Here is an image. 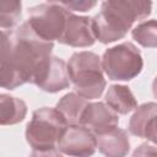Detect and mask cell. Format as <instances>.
Returning a JSON list of instances; mask_svg holds the SVG:
<instances>
[{
    "mask_svg": "<svg viewBox=\"0 0 157 157\" xmlns=\"http://www.w3.org/2000/svg\"><path fill=\"white\" fill-rule=\"evenodd\" d=\"M53 48L54 43L40 38L27 21L16 29L2 31L1 87L11 91L27 82L34 85L49 65Z\"/></svg>",
    "mask_w": 157,
    "mask_h": 157,
    "instance_id": "cell-1",
    "label": "cell"
},
{
    "mask_svg": "<svg viewBox=\"0 0 157 157\" xmlns=\"http://www.w3.org/2000/svg\"><path fill=\"white\" fill-rule=\"evenodd\" d=\"M151 1L108 0L101 5V11L92 17L96 39L103 44L123 39L134 22L150 16Z\"/></svg>",
    "mask_w": 157,
    "mask_h": 157,
    "instance_id": "cell-2",
    "label": "cell"
},
{
    "mask_svg": "<svg viewBox=\"0 0 157 157\" xmlns=\"http://www.w3.org/2000/svg\"><path fill=\"white\" fill-rule=\"evenodd\" d=\"M103 72L102 58L93 52H76L69 59V78L75 92L87 101L97 99L104 92L107 82Z\"/></svg>",
    "mask_w": 157,
    "mask_h": 157,
    "instance_id": "cell-3",
    "label": "cell"
},
{
    "mask_svg": "<svg viewBox=\"0 0 157 157\" xmlns=\"http://www.w3.org/2000/svg\"><path fill=\"white\" fill-rule=\"evenodd\" d=\"M67 123L56 108L43 107L33 112L26 126V141L33 150L58 148Z\"/></svg>",
    "mask_w": 157,
    "mask_h": 157,
    "instance_id": "cell-4",
    "label": "cell"
},
{
    "mask_svg": "<svg viewBox=\"0 0 157 157\" xmlns=\"http://www.w3.org/2000/svg\"><path fill=\"white\" fill-rule=\"evenodd\" d=\"M103 71L112 81H130L140 75L144 60L140 49L131 42L108 48L102 56Z\"/></svg>",
    "mask_w": 157,
    "mask_h": 157,
    "instance_id": "cell-5",
    "label": "cell"
},
{
    "mask_svg": "<svg viewBox=\"0 0 157 157\" xmlns=\"http://www.w3.org/2000/svg\"><path fill=\"white\" fill-rule=\"evenodd\" d=\"M71 11L66 10L59 1H48L32 6L28 10V25L44 40L53 42L64 36L67 18Z\"/></svg>",
    "mask_w": 157,
    "mask_h": 157,
    "instance_id": "cell-6",
    "label": "cell"
},
{
    "mask_svg": "<svg viewBox=\"0 0 157 157\" xmlns=\"http://www.w3.org/2000/svg\"><path fill=\"white\" fill-rule=\"evenodd\" d=\"M58 150L70 157H91L97 150V137L82 125H69L58 142Z\"/></svg>",
    "mask_w": 157,
    "mask_h": 157,
    "instance_id": "cell-7",
    "label": "cell"
},
{
    "mask_svg": "<svg viewBox=\"0 0 157 157\" xmlns=\"http://www.w3.org/2000/svg\"><path fill=\"white\" fill-rule=\"evenodd\" d=\"M119 117L104 102L88 103L81 119V125L97 136L118 128Z\"/></svg>",
    "mask_w": 157,
    "mask_h": 157,
    "instance_id": "cell-8",
    "label": "cell"
},
{
    "mask_svg": "<svg viewBox=\"0 0 157 157\" xmlns=\"http://www.w3.org/2000/svg\"><path fill=\"white\" fill-rule=\"evenodd\" d=\"M128 129L131 135L157 146V103L147 102L139 105L129 120Z\"/></svg>",
    "mask_w": 157,
    "mask_h": 157,
    "instance_id": "cell-9",
    "label": "cell"
},
{
    "mask_svg": "<svg viewBox=\"0 0 157 157\" xmlns=\"http://www.w3.org/2000/svg\"><path fill=\"white\" fill-rule=\"evenodd\" d=\"M96 36L93 32L92 18L87 16H77L71 12L67 18L64 36L59 43L74 48H85L93 45Z\"/></svg>",
    "mask_w": 157,
    "mask_h": 157,
    "instance_id": "cell-10",
    "label": "cell"
},
{
    "mask_svg": "<svg viewBox=\"0 0 157 157\" xmlns=\"http://www.w3.org/2000/svg\"><path fill=\"white\" fill-rule=\"evenodd\" d=\"M70 83L71 81L67 74V64L61 58L53 55L49 65L34 85L39 87L42 91L56 93L67 88Z\"/></svg>",
    "mask_w": 157,
    "mask_h": 157,
    "instance_id": "cell-11",
    "label": "cell"
},
{
    "mask_svg": "<svg viewBox=\"0 0 157 157\" xmlns=\"http://www.w3.org/2000/svg\"><path fill=\"white\" fill-rule=\"evenodd\" d=\"M97 147L104 157H126L130 151V141L124 129L115 128L97 136Z\"/></svg>",
    "mask_w": 157,
    "mask_h": 157,
    "instance_id": "cell-12",
    "label": "cell"
},
{
    "mask_svg": "<svg viewBox=\"0 0 157 157\" xmlns=\"http://www.w3.org/2000/svg\"><path fill=\"white\" fill-rule=\"evenodd\" d=\"M105 104L117 114L126 115L137 108V101L131 90L124 85H110L105 93Z\"/></svg>",
    "mask_w": 157,
    "mask_h": 157,
    "instance_id": "cell-13",
    "label": "cell"
},
{
    "mask_svg": "<svg viewBox=\"0 0 157 157\" xmlns=\"http://www.w3.org/2000/svg\"><path fill=\"white\" fill-rule=\"evenodd\" d=\"M88 103L87 99L78 96L76 92H69L58 101L56 109L65 118L67 125H81L82 114Z\"/></svg>",
    "mask_w": 157,
    "mask_h": 157,
    "instance_id": "cell-14",
    "label": "cell"
},
{
    "mask_svg": "<svg viewBox=\"0 0 157 157\" xmlns=\"http://www.w3.org/2000/svg\"><path fill=\"white\" fill-rule=\"evenodd\" d=\"M27 114V104L13 96L0 94V124L15 125L25 120Z\"/></svg>",
    "mask_w": 157,
    "mask_h": 157,
    "instance_id": "cell-15",
    "label": "cell"
},
{
    "mask_svg": "<svg viewBox=\"0 0 157 157\" xmlns=\"http://www.w3.org/2000/svg\"><path fill=\"white\" fill-rule=\"evenodd\" d=\"M132 39L145 48H157V20L139 23L131 31Z\"/></svg>",
    "mask_w": 157,
    "mask_h": 157,
    "instance_id": "cell-16",
    "label": "cell"
},
{
    "mask_svg": "<svg viewBox=\"0 0 157 157\" xmlns=\"http://www.w3.org/2000/svg\"><path fill=\"white\" fill-rule=\"evenodd\" d=\"M22 2L17 0L0 1V27L2 31H12L21 18Z\"/></svg>",
    "mask_w": 157,
    "mask_h": 157,
    "instance_id": "cell-17",
    "label": "cell"
},
{
    "mask_svg": "<svg viewBox=\"0 0 157 157\" xmlns=\"http://www.w3.org/2000/svg\"><path fill=\"white\" fill-rule=\"evenodd\" d=\"M69 11H80L86 12L97 5L96 1H59Z\"/></svg>",
    "mask_w": 157,
    "mask_h": 157,
    "instance_id": "cell-18",
    "label": "cell"
},
{
    "mask_svg": "<svg viewBox=\"0 0 157 157\" xmlns=\"http://www.w3.org/2000/svg\"><path fill=\"white\" fill-rule=\"evenodd\" d=\"M131 157H157V146L150 144H141L134 150Z\"/></svg>",
    "mask_w": 157,
    "mask_h": 157,
    "instance_id": "cell-19",
    "label": "cell"
},
{
    "mask_svg": "<svg viewBox=\"0 0 157 157\" xmlns=\"http://www.w3.org/2000/svg\"><path fill=\"white\" fill-rule=\"evenodd\" d=\"M58 148L53 150H32L29 157H61Z\"/></svg>",
    "mask_w": 157,
    "mask_h": 157,
    "instance_id": "cell-20",
    "label": "cell"
},
{
    "mask_svg": "<svg viewBox=\"0 0 157 157\" xmlns=\"http://www.w3.org/2000/svg\"><path fill=\"white\" fill-rule=\"evenodd\" d=\"M152 92H153L155 98L157 99V76L155 77V80H153V82H152Z\"/></svg>",
    "mask_w": 157,
    "mask_h": 157,
    "instance_id": "cell-21",
    "label": "cell"
}]
</instances>
